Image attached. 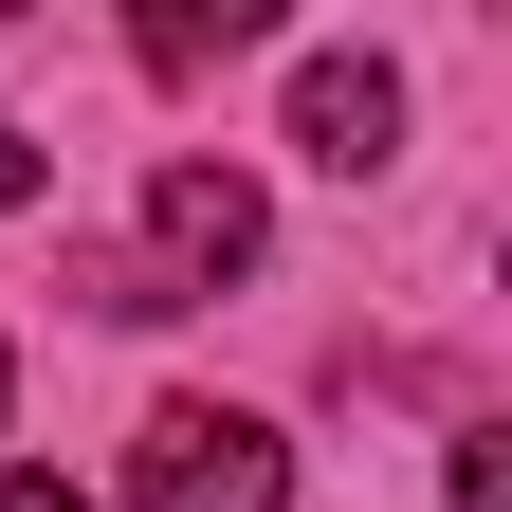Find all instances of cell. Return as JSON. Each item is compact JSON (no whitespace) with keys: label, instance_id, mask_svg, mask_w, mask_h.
Here are the masks:
<instances>
[{"label":"cell","instance_id":"cell-1","mask_svg":"<svg viewBox=\"0 0 512 512\" xmlns=\"http://www.w3.org/2000/svg\"><path fill=\"white\" fill-rule=\"evenodd\" d=\"M256 238H275V220H256V183L202 165V147H165V165H147V238L92 256V311H128V330H147V311H202L220 275H256Z\"/></svg>","mask_w":512,"mask_h":512},{"label":"cell","instance_id":"cell-2","mask_svg":"<svg viewBox=\"0 0 512 512\" xmlns=\"http://www.w3.org/2000/svg\"><path fill=\"white\" fill-rule=\"evenodd\" d=\"M128 512H293V439L256 403H147L128 421Z\"/></svg>","mask_w":512,"mask_h":512},{"label":"cell","instance_id":"cell-3","mask_svg":"<svg viewBox=\"0 0 512 512\" xmlns=\"http://www.w3.org/2000/svg\"><path fill=\"white\" fill-rule=\"evenodd\" d=\"M293 147L330 183H366L384 147H403V74H384V55H293Z\"/></svg>","mask_w":512,"mask_h":512},{"label":"cell","instance_id":"cell-4","mask_svg":"<svg viewBox=\"0 0 512 512\" xmlns=\"http://www.w3.org/2000/svg\"><path fill=\"white\" fill-rule=\"evenodd\" d=\"M238 37H275L256 0H165L147 19V74H202V55H238Z\"/></svg>","mask_w":512,"mask_h":512},{"label":"cell","instance_id":"cell-5","mask_svg":"<svg viewBox=\"0 0 512 512\" xmlns=\"http://www.w3.org/2000/svg\"><path fill=\"white\" fill-rule=\"evenodd\" d=\"M458 512H512V439H458Z\"/></svg>","mask_w":512,"mask_h":512},{"label":"cell","instance_id":"cell-6","mask_svg":"<svg viewBox=\"0 0 512 512\" xmlns=\"http://www.w3.org/2000/svg\"><path fill=\"white\" fill-rule=\"evenodd\" d=\"M37 202V128H0V220H19Z\"/></svg>","mask_w":512,"mask_h":512},{"label":"cell","instance_id":"cell-7","mask_svg":"<svg viewBox=\"0 0 512 512\" xmlns=\"http://www.w3.org/2000/svg\"><path fill=\"white\" fill-rule=\"evenodd\" d=\"M0 512H92V494L74 476H0Z\"/></svg>","mask_w":512,"mask_h":512},{"label":"cell","instance_id":"cell-8","mask_svg":"<svg viewBox=\"0 0 512 512\" xmlns=\"http://www.w3.org/2000/svg\"><path fill=\"white\" fill-rule=\"evenodd\" d=\"M0 403H19V348H0Z\"/></svg>","mask_w":512,"mask_h":512}]
</instances>
